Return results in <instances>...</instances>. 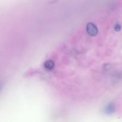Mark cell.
I'll return each mask as SVG.
<instances>
[{
  "mask_svg": "<svg viewBox=\"0 0 122 122\" xmlns=\"http://www.w3.org/2000/svg\"><path fill=\"white\" fill-rule=\"evenodd\" d=\"M86 30L88 33L91 36H95L97 34L98 30L96 26L92 23H89L87 26Z\"/></svg>",
  "mask_w": 122,
  "mask_h": 122,
  "instance_id": "cell-1",
  "label": "cell"
},
{
  "mask_svg": "<svg viewBox=\"0 0 122 122\" xmlns=\"http://www.w3.org/2000/svg\"><path fill=\"white\" fill-rule=\"evenodd\" d=\"M53 66H54L53 63H52V61H48L46 62V64H45V67H46V68H47V69H52Z\"/></svg>",
  "mask_w": 122,
  "mask_h": 122,
  "instance_id": "cell-2",
  "label": "cell"
},
{
  "mask_svg": "<svg viewBox=\"0 0 122 122\" xmlns=\"http://www.w3.org/2000/svg\"><path fill=\"white\" fill-rule=\"evenodd\" d=\"M114 29H115L116 30L119 32V31L121 29V26H120V25H119V24H117V25H115V27H114Z\"/></svg>",
  "mask_w": 122,
  "mask_h": 122,
  "instance_id": "cell-3",
  "label": "cell"
}]
</instances>
